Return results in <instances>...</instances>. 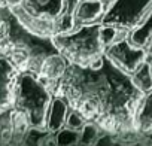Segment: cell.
I'll use <instances>...</instances> for the list:
<instances>
[{
  "mask_svg": "<svg viewBox=\"0 0 152 146\" xmlns=\"http://www.w3.org/2000/svg\"><path fill=\"white\" fill-rule=\"evenodd\" d=\"M67 0H23L12 8L20 23L39 36L58 34V21L64 14Z\"/></svg>",
  "mask_w": 152,
  "mask_h": 146,
  "instance_id": "277c9868",
  "label": "cell"
},
{
  "mask_svg": "<svg viewBox=\"0 0 152 146\" xmlns=\"http://www.w3.org/2000/svg\"><path fill=\"white\" fill-rule=\"evenodd\" d=\"M52 94L64 97L72 109L103 131L118 137L137 133L134 115L145 94L134 87L131 75L116 67L106 54L93 66L69 63Z\"/></svg>",
  "mask_w": 152,
  "mask_h": 146,
  "instance_id": "6da1fadb",
  "label": "cell"
},
{
  "mask_svg": "<svg viewBox=\"0 0 152 146\" xmlns=\"http://www.w3.org/2000/svg\"><path fill=\"white\" fill-rule=\"evenodd\" d=\"M52 91L33 73H21L14 90L17 112L24 115L31 128H45L46 115L52 101Z\"/></svg>",
  "mask_w": 152,
  "mask_h": 146,
  "instance_id": "3957f363",
  "label": "cell"
},
{
  "mask_svg": "<svg viewBox=\"0 0 152 146\" xmlns=\"http://www.w3.org/2000/svg\"><path fill=\"white\" fill-rule=\"evenodd\" d=\"M134 128L142 136L152 133V91L146 93L137 106L134 115Z\"/></svg>",
  "mask_w": 152,
  "mask_h": 146,
  "instance_id": "9c48e42d",
  "label": "cell"
},
{
  "mask_svg": "<svg viewBox=\"0 0 152 146\" xmlns=\"http://www.w3.org/2000/svg\"><path fill=\"white\" fill-rule=\"evenodd\" d=\"M104 54L116 67L128 75H133L145 61H148L146 49L133 45L128 39V34L107 45Z\"/></svg>",
  "mask_w": 152,
  "mask_h": 146,
  "instance_id": "8992f818",
  "label": "cell"
},
{
  "mask_svg": "<svg viewBox=\"0 0 152 146\" xmlns=\"http://www.w3.org/2000/svg\"><path fill=\"white\" fill-rule=\"evenodd\" d=\"M52 39L61 55L70 64L93 66L103 58L106 51V45L102 39V23L76 27Z\"/></svg>",
  "mask_w": 152,
  "mask_h": 146,
  "instance_id": "7a4b0ae2",
  "label": "cell"
},
{
  "mask_svg": "<svg viewBox=\"0 0 152 146\" xmlns=\"http://www.w3.org/2000/svg\"><path fill=\"white\" fill-rule=\"evenodd\" d=\"M128 39L133 45L139 48H146V45L152 39V11L137 28L128 33Z\"/></svg>",
  "mask_w": 152,
  "mask_h": 146,
  "instance_id": "30bf717a",
  "label": "cell"
},
{
  "mask_svg": "<svg viewBox=\"0 0 152 146\" xmlns=\"http://www.w3.org/2000/svg\"><path fill=\"white\" fill-rule=\"evenodd\" d=\"M81 131L72 130L69 127H63L58 133H55V143L57 145H79Z\"/></svg>",
  "mask_w": 152,
  "mask_h": 146,
  "instance_id": "4fadbf2b",
  "label": "cell"
},
{
  "mask_svg": "<svg viewBox=\"0 0 152 146\" xmlns=\"http://www.w3.org/2000/svg\"><path fill=\"white\" fill-rule=\"evenodd\" d=\"M104 2H109V3H110V2H112V0H104Z\"/></svg>",
  "mask_w": 152,
  "mask_h": 146,
  "instance_id": "e0dca14e",
  "label": "cell"
},
{
  "mask_svg": "<svg viewBox=\"0 0 152 146\" xmlns=\"http://www.w3.org/2000/svg\"><path fill=\"white\" fill-rule=\"evenodd\" d=\"M142 143H148V145H152V133H149V134L143 136V140H142Z\"/></svg>",
  "mask_w": 152,
  "mask_h": 146,
  "instance_id": "2e32d148",
  "label": "cell"
},
{
  "mask_svg": "<svg viewBox=\"0 0 152 146\" xmlns=\"http://www.w3.org/2000/svg\"><path fill=\"white\" fill-rule=\"evenodd\" d=\"M152 11V0H112L102 20L103 26H115L127 33L137 28Z\"/></svg>",
  "mask_w": 152,
  "mask_h": 146,
  "instance_id": "5b68a950",
  "label": "cell"
},
{
  "mask_svg": "<svg viewBox=\"0 0 152 146\" xmlns=\"http://www.w3.org/2000/svg\"><path fill=\"white\" fill-rule=\"evenodd\" d=\"M70 109L72 107H70L69 101L64 97L54 94L49 110H48V115H46L45 128L52 134L58 133L63 127H66V121H67V116L70 113Z\"/></svg>",
  "mask_w": 152,
  "mask_h": 146,
  "instance_id": "ba28073f",
  "label": "cell"
},
{
  "mask_svg": "<svg viewBox=\"0 0 152 146\" xmlns=\"http://www.w3.org/2000/svg\"><path fill=\"white\" fill-rule=\"evenodd\" d=\"M109 2H104V0H78L73 12L75 28L87 24L102 23Z\"/></svg>",
  "mask_w": 152,
  "mask_h": 146,
  "instance_id": "52a82bcc",
  "label": "cell"
},
{
  "mask_svg": "<svg viewBox=\"0 0 152 146\" xmlns=\"http://www.w3.org/2000/svg\"><path fill=\"white\" fill-rule=\"evenodd\" d=\"M87 122L88 121L84 118L82 113H79L75 109H70V113H69L67 121H66V127H69L72 130H76V131H82V128L87 125Z\"/></svg>",
  "mask_w": 152,
  "mask_h": 146,
  "instance_id": "5bb4252c",
  "label": "cell"
},
{
  "mask_svg": "<svg viewBox=\"0 0 152 146\" xmlns=\"http://www.w3.org/2000/svg\"><path fill=\"white\" fill-rule=\"evenodd\" d=\"M149 63H151V69H152V60H151V61H149Z\"/></svg>",
  "mask_w": 152,
  "mask_h": 146,
  "instance_id": "ac0fdd59",
  "label": "cell"
},
{
  "mask_svg": "<svg viewBox=\"0 0 152 146\" xmlns=\"http://www.w3.org/2000/svg\"><path fill=\"white\" fill-rule=\"evenodd\" d=\"M102 134H103V130L96 122H87V125L81 131L79 145H97Z\"/></svg>",
  "mask_w": 152,
  "mask_h": 146,
  "instance_id": "7c38bea8",
  "label": "cell"
},
{
  "mask_svg": "<svg viewBox=\"0 0 152 146\" xmlns=\"http://www.w3.org/2000/svg\"><path fill=\"white\" fill-rule=\"evenodd\" d=\"M146 55H148V61H151L152 60V39L149 40V43L146 45Z\"/></svg>",
  "mask_w": 152,
  "mask_h": 146,
  "instance_id": "9a60e30c",
  "label": "cell"
},
{
  "mask_svg": "<svg viewBox=\"0 0 152 146\" xmlns=\"http://www.w3.org/2000/svg\"><path fill=\"white\" fill-rule=\"evenodd\" d=\"M131 81L134 84V87L142 91L143 94L152 91V69H151V63L145 61L133 75H131Z\"/></svg>",
  "mask_w": 152,
  "mask_h": 146,
  "instance_id": "8fae6325",
  "label": "cell"
}]
</instances>
